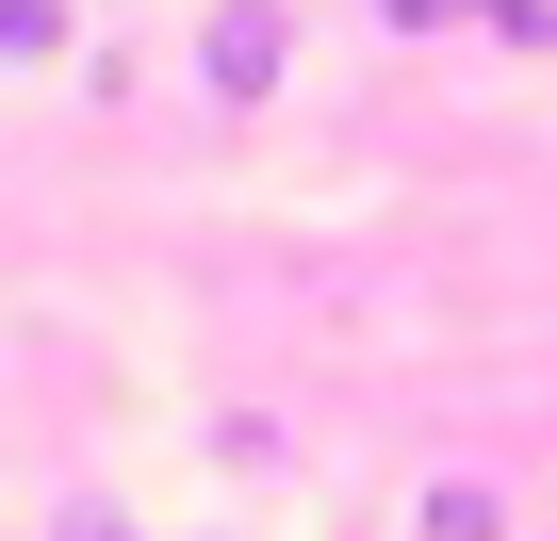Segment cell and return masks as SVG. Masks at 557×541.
Wrapping results in <instances>:
<instances>
[{"mask_svg":"<svg viewBox=\"0 0 557 541\" xmlns=\"http://www.w3.org/2000/svg\"><path fill=\"white\" fill-rule=\"evenodd\" d=\"M278 66H296V0H213V17H197V99L213 115H262Z\"/></svg>","mask_w":557,"mask_h":541,"instance_id":"1","label":"cell"},{"mask_svg":"<svg viewBox=\"0 0 557 541\" xmlns=\"http://www.w3.org/2000/svg\"><path fill=\"white\" fill-rule=\"evenodd\" d=\"M66 50V0H0V66H50Z\"/></svg>","mask_w":557,"mask_h":541,"instance_id":"2","label":"cell"},{"mask_svg":"<svg viewBox=\"0 0 557 541\" xmlns=\"http://www.w3.org/2000/svg\"><path fill=\"white\" fill-rule=\"evenodd\" d=\"M410 525H426V541H492V492H475V476H443V492H426Z\"/></svg>","mask_w":557,"mask_h":541,"instance_id":"3","label":"cell"},{"mask_svg":"<svg viewBox=\"0 0 557 541\" xmlns=\"http://www.w3.org/2000/svg\"><path fill=\"white\" fill-rule=\"evenodd\" d=\"M50 541H132V508H115V492H66V508H50Z\"/></svg>","mask_w":557,"mask_h":541,"instance_id":"4","label":"cell"},{"mask_svg":"<svg viewBox=\"0 0 557 541\" xmlns=\"http://www.w3.org/2000/svg\"><path fill=\"white\" fill-rule=\"evenodd\" d=\"M475 34H508V50H557V0H492Z\"/></svg>","mask_w":557,"mask_h":541,"instance_id":"5","label":"cell"},{"mask_svg":"<svg viewBox=\"0 0 557 541\" xmlns=\"http://www.w3.org/2000/svg\"><path fill=\"white\" fill-rule=\"evenodd\" d=\"M394 34H459V17H492V0H377Z\"/></svg>","mask_w":557,"mask_h":541,"instance_id":"6","label":"cell"}]
</instances>
